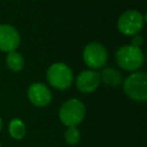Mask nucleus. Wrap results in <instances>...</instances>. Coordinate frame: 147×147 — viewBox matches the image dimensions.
<instances>
[{"mask_svg": "<svg viewBox=\"0 0 147 147\" xmlns=\"http://www.w3.org/2000/svg\"><path fill=\"white\" fill-rule=\"evenodd\" d=\"M123 90L127 98L137 102L147 100V75L144 71L130 74L123 82Z\"/></svg>", "mask_w": 147, "mask_h": 147, "instance_id": "f257e3e1", "label": "nucleus"}, {"mask_svg": "<svg viewBox=\"0 0 147 147\" xmlns=\"http://www.w3.org/2000/svg\"><path fill=\"white\" fill-rule=\"evenodd\" d=\"M86 115V108L83 101L79 99L72 98L67 100L59 109V118L63 125L67 127L69 126H77L79 125Z\"/></svg>", "mask_w": 147, "mask_h": 147, "instance_id": "f03ea898", "label": "nucleus"}, {"mask_svg": "<svg viewBox=\"0 0 147 147\" xmlns=\"http://www.w3.org/2000/svg\"><path fill=\"white\" fill-rule=\"evenodd\" d=\"M46 78L52 87L59 91H64L72 85L74 72L68 64L63 62H56L51 64L47 69Z\"/></svg>", "mask_w": 147, "mask_h": 147, "instance_id": "7ed1b4c3", "label": "nucleus"}, {"mask_svg": "<svg viewBox=\"0 0 147 147\" xmlns=\"http://www.w3.org/2000/svg\"><path fill=\"white\" fill-rule=\"evenodd\" d=\"M115 59L117 64L126 71H137L144 64V53L140 47L124 45L116 51Z\"/></svg>", "mask_w": 147, "mask_h": 147, "instance_id": "20e7f679", "label": "nucleus"}, {"mask_svg": "<svg viewBox=\"0 0 147 147\" xmlns=\"http://www.w3.org/2000/svg\"><path fill=\"white\" fill-rule=\"evenodd\" d=\"M145 24V16L138 10H126L118 17L117 29L124 36L138 34Z\"/></svg>", "mask_w": 147, "mask_h": 147, "instance_id": "39448f33", "label": "nucleus"}, {"mask_svg": "<svg viewBox=\"0 0 147 147\" xmlns=\"http://www.w3.org/2000/svg\"><path fill=\"white\" fill-rule=\"evenodd\" d=\"M108 60V52L106 47L96 41L88 42L83 51V61L84 63L92 69L102 68Z\"/></svg>", "mask_w": 147, "mask_h": 147, "instance_id": "423d86ee", "label": "nucleus"}, {"mask_svg": "<svg viewBox=\"0 0 147 147\" xmlns=\"http://www.w3.org/2000/svg\"><path fill=\"white\" fill-rule=\"evenodd\" d=\"M21 37L18 31L9 24H0V51L13 52L20 46Z\"/></svg>", "mask_w": 147, "mask_h": 147, "instance_id": "0eeeda50", "label": "nucleus"}, {"mask_svg": "<svg viewBox=\"0 0 147 147\" xmlns=\"http://www.w3.org/2000/svg\"><path fill=\"white\" fill-rule=\"evenodd\" d=\"M28 99L36 107H46L52 100V93L45 84L32 83L28 88Z\"/></svg>", "mask_w": 147, "mask_h": 147, "instance_id": "6e6552de", "label": "nucleus"}, {"mask_svg": "<svg viewBox=\"0 0 147 147\" xmlns=\"http://www.w3.org/2000/svg\"><path fill=\"white\" fill-rule=\"evenodd\" d=\"M101 83L99 72L94 70H84L79 72L76 78V87L82 93H92L94 92Z\"/></svg>", "mask_w": 147, "mask_h": 147, "instance_id": "1a4fd4ad", "label": "nucleus"}, {"mask_svg": "<svg viewBox=\"0 0 147 147\" xmlns=\"http://www.w3.org/2000/svg\"><path fill=\"white\" fill-rule=\"evenodd\" d=\"M100 75V79L108 86H117L122 83V75L115 68H105L102 69Z\"/></svg>", "mask_w": 147, "mask_h": 147, "instance_id": "9d476101", "label": "nucleus"}, {"mask_svg": "<svg viewBox=\"0 0 147 147\" xmlns=\"http://www.w3.org/2000/svg\"><path fill=\"white\" fill-rule=\"evenodd\" d=\"M8 133L15 140H22L26 136V125L20 118H13L8 125Z\"/></svg>", "mask_w": 147, "mask_h": 147, "instance_id": "9b49d317", "label": "nucleus"}, {"mask_svg": "<svg viewBox=\"0 0 147 147\" xmlns=\"http://www.w3.org/2000/svg\"><path fill=\"white\" fill-rule=\"evenodd\" d=\"M6 64H7V67L11 71L18 72L24 67V59H23L21 53L16 52V51H13V52H9L7 54V56H6Z\"/></svg>", "mask_w": 147, "mask_h": 147, "instance_id": "f8f14e48", "label": "nucleus"}, {"mask_svg": "<svg viewBox=\"0 0 147 147\" xmlns=\"http://www.w3.org/2000/svg\"><path fill=\"white\" fill-rule=\"evenodd\" d=\"M63 137H64L65 142L69 146H76L79 144L82 134H80V131L77 126H69V127H67Z\"/></svg>", "mask_w": 147, "mask_h": 147, "instance_id": "ddd939ff", "label": "nucleus"}, {"mask_svg": "<svg viewBox=\"0 0 147 147\" xmlns=\"http://www.w3.org/2000/svg\"><path fill=\"white\" fill-rule=\"evenodd\" d=\"M142 41H144V39H142V36H140V34L138 33V34H134V36H132L131 45H132V46H136V47H140V46L142 45Z\"/></svg>", "mask_w": 147, "mask_h": 147, "instance_id": "4468645a", "label": "nucleus"}, {"mask_svg": "<svg viewBox=\"0 0 147 147\" xmlns=\"http://www.w3.org/2000/svg\"><path fill=\"white\" fill-rule=\"evenodd\" d=\"M2 126H3V121H2V118L0 117V131L2 130Z\"/></svg>", "mask_w": 147, "mask_h": 147, "instance_id": "2eb2a0df", "label": "nucleus"}, {"mask_svg": "<svg viewBox=\"0 0 147 147\" xmlns=\"http://www.w3.org/2000/svg\"><path fill=\"white\" fill-rule=\"evenodd\" d=\"M0 147H2V146H1V144H0Z\"/></svg>", "mask_w": 147, "mask_h": 147, "instance_id": "dca6fc26", "label": "nucleus"}]
</instances>
